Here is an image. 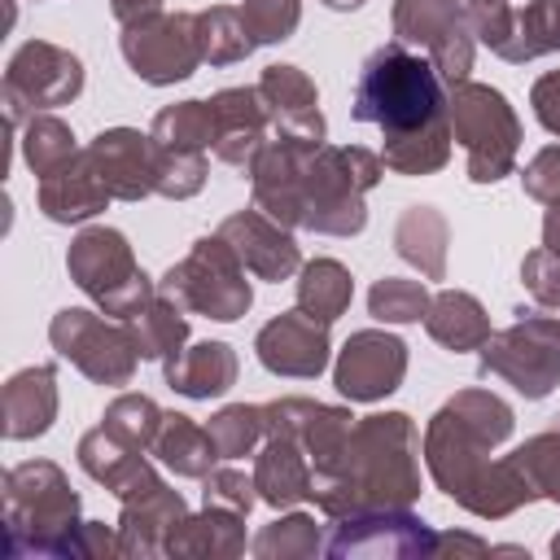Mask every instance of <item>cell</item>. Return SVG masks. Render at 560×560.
Segmentation results:
<instances>
[{
  "label": "cell",
  "instance_id": "6da1fadb",
  "mask_svg": "<svg viewBox=\"0 0 560 560\" xmlns=\"http://www.w3.org/2000/svg\"><path fill=\"white\" fill-rule=\"evenodd\" d=\"M512 429L516 416L499 394L490 389L451 394L424 424V464L433 486L481 521H503L525 503H534L538 494L525 481V472L508 455L490 459V451L503 446Z\"/></svg>",
  "mask_w": 560,
  "mask_h": 560
},
{
  "label": "cell",
  "instance_id": "7a4b0ae2",
  "mask_svg": "<svg viewBox=\"0 0 560 560\" xmlns=\"http://www.w3.org/2000/svg\"><path fill=\"white\" fill-rule=\"evenodd\" d=\"M311 499L328 521L411 508L420 499V438L407 411H376L354 420L341 451L311 472Z\"/></svg>",
  "mask_w": 560,
  "mask_h": 560
},
{
  "label": "cell",
  "instance_id": "3957f363",
  "mask_svg": "<svg viewBox=\"0 0 560 560\" xmlns=\"http://www.w3.org/2000/svg\"><path fill=\"white\" fill-rule=\"evenodd\" d=\"M4 508V551L13 560H74L79 534V490L52 459H22L0 477Z\"/></svg>",
  "mask_w": 560,
  "mask_h": 560
},
{
  "label": "cell",
  "instance_id": "277c9868",
  "mask_svg": "<svg viewBox=\"0 0 560 560\" xmlns=\"http://www.w3.org/2000/svg\"><path fill=\"white\" fill-rule=\"evenodd\" d=\"M446 92L451 88L442 83L429 57L389 39L363 61L354 79L350 118L372 122L385 136H407V131H420L446 118Z\"/></svg>",
  "mask_w": 560,
  "mask_h": 560
},
{
  "label": "cell",
  "instance_id": "5b68a950",
  "mask_svg": "<svg viewBox=\"0 0 560 560\" xmlns=\"http://www.w3.org/2000/svg\"><path fill=\"white\" fill-rule=\"evenodd\" d=\"M385 162L359 144H311L302 162V228L319 236H359L368 228L363 197L381 184Z\"/></svg>",
  "mask_w": 560,
  "mask_h": 560
},
{
  "label": "cell",
  "instance_id": "8992f818",
  "mask_svg": "<svg viewBox=\"0 0 560 560\" xmlns=\"http://www.w3.org/2000/svg\"><path fill=\"white\" fill-rule=\"evenodd\" d=\"M451 136L464 144V166L472 184H499L516 166L521 149V118L508 105V96L490 83H455L446 92Z\"/></svg>",
  "mask_w": 560,
  "mask_h": 560
},
{
  "label": "cell",
  "instance_id": "52a82bcc",
  "mask_svg": "<svg viewBox=\"0 0 560 560\" xmlns=\"http://www.w3.org/2000/svg\"><path fill=\"white\" fill-rule=\"evenodd\" d=\"M66 271H70V280H74L105 315H114V319H136V315L153 302V293H158V284H153V280L144 276V267L136 262L127 236H122L118 228H105V223L83 228V232L70 241V249H66Z\"/></svg>",
  "mask_w": 560,
  "mask_h": 560
},
{
  "label": "cell",
  "instance_id": "ba28073f",
  "mask_svg": "<svg viewBox=\"0 0 560 560\" xmlns=\"http://www.w3.org/2000/svg\"><path fill=\"white\" fill-rule=\"evenodd\" d=\"M245 271L249 267L241 262V254L219 232H210V236L192 241V249L175 267H166V276L158 280V293H166L171 302H179L192 315L232 324L254 306V289H249Z\"/></svg>",
  "mask_w": 560,
  "mask_h": 560
},
{
  "label": "cell",
  "instance_id": "9c48e42d",
  "mask_svg": "<svg viewBox=\"0 0 560 560\" xmlns=\"http://www.w3.org/2000/svg\"><path fill=\"white\" fill-rule=\"evenodd\" d=\"M481 376H503L521 398H547L560 385V315L516 311V319L486 337Z\"/></svg>",
  "mask_w": 560,
  "mask_h": 560
},
{
  "label": "cell",
  "instance_id": "30bf717a",
  "mask_svg": "<svg viewBox=\"0 0 560 560\" xmlns=\"http://www.w3.org/2000/svg\"><path fill=\"white\" fill-rule=\"evenodd\" d=\"M48 341L61 359H70L92 385H131L140 346L127 319H105V311L66 306L48 324Z\"/></svg>",
  "mask_w": 560,
  "mask_h": 560
},
{
  "label": "cell",
  "instance_id": "8fae6325",
  "mask_svg": "<svg viewBox=\"0 0 560 560\" xmlns=\"http://www.w3.org/2000/svg\"><path fill=\"white\" fill-rule=\"evenodd\" d=\"M83 92V61L48 39H26L4 66V118L9 127H26L35 114L70 105Z\"/></svg>",
  "mask_w": 560,
  "mask_h": 560
},
{
  "label": "cell",
  "instance_id": "7c38bea8",
  "mask_svg": "<svg viewBox=\"0 0 560 560\" xmlns=\"http://www.w3.org/2000/svg\"><path fill=\"white\" fill-rule=\"evenodd\" d=\"M389 22H394L398 44L424 48V57L433 61V70L442 74L446 88L468 79L477 35H472L464 0H394Z\"/></svg>",
  "mask_w": 560,
  "mask_h": 560
},
{
  "label": "cell",
  "instance_id": "4fadbf2b",
  "mask_svg": "<svg viewBox=\"0 0 560 560\" xmlns=\"http://www.w3.org/2000/svg\"><path fill=\"white\" fill-rule=\"evenodd\" d=\"M122 61L131 66L136 79L153 83V88H171L184 83L197 66H201V44H197V13H144L136 22H122L118 35Z\"/></svg>",
  "mask_w": 560,
  "mask_h": 560
},
{
  "label": "cell",
  "instance_id": "5bb4252c",
  "mask_svg": "<svg viewBox=\"0 0 560 560\" xmlns=\"http://www.w3.org/2000/svg\"><path fill=\"white\" fill-rule=\"evenodd\" d=\"M438 534L411 508L354 512L332 525L324 551L337 560H433Z\"/></svg>",
  "mask_w": 560,
  "mask_h": 560
},
{
  "label": "cell",
  "instance_id": "9a60e30c",
  "mask_svg": "<svg viewBox=\"0 0 560 560\" xmlns=\"http://www.w3.org/2000/svg\"><path fill=\"white\" fill-rule=\"evenodd\" d=\"M407 376V341L385 328H359L346 337L332 363V385L350 402H376Z\"/></svg>",
  "mask_w": 560,
  "mask_h": 560
},
{
  "label": "cell",
  "instance_id": "2e32d148",
  "mask_svg": "<svg viewBox=\"0 0 560 560\" xmlns=\"http://www.w3.org/2000/svg\"><path fill=\"white\" fill-rule=\"evenodd\" d=\"M328 324L306 315L302 306L280 311L276 319H267L254 337V354L267 372L276 376H293V381H315L328 368Z\"/></svg>",
  "mask_w": 560,
  "mask_h": 560
},
{
  "label": "cell",
  "instance_id": "e0dca14e",
  "mask_svg": "<svg viewBox=\"0 0 560 560\" xmlns=\"http://www.w3.org/2000/svg\"><path fill=\"white\" fill-rule=\"evenodd\" d=\"M214 232L241 254V262L249 267V276H258V280H267V284H280V280H289L293 271H302V249H298V241H293V228L276 223V219L262 214L258 206L228 214Z\"/></svg>",
  "mask_w": 560,
  "mask_h": 560
},
{
  "label": "cell",
  "instance_id": "ac0fdd59",
  "mask_svg": "<svg viewBox=\"0 0 560 560\" xmlns=\"http://www.w3.org/2000/svg\"><path fill=\"white\" fill-rule=\"evenodd\" d=\"M258 96L267 105V118H271V131L280 140H298V144H324V114H319V92H315V79L298 66H267L258 74Z\"/></svg>",
  "mask_w": 560,
  "mask_h": 560
},
{
  "label": "cell",
  "instance_id": "d6986e66",
  "mask_svg": "<svg viewBox=\"0 0 560 560\" xmlns=\"http://www.w3.org/2000/svg\"><path fill=\"white\" fill-rule=\"evenodd\" d=\"M262 429L302 442L311 472H315L341 451L346 433L354 429V416L346 407L315 402V398H276V402H262Z\"/></svg>",
  "mask_w": 560,
  "mask_h": 560
},
{
  "label": "cell",
  "instance_id": "ffe728a7",
  "mask_svg": "<svg viewBox=\"0 0 560 560\" xmlns=\"http://www.w3.org/2000/svg\"><path fill=\"white\" fill-rule=\"evenodd\" d=\"M214 109V144L210 153L223 166H249L254 153L267 144V105L258 96V88H223L210 96Z\"/></svg>",
  "mask_w": 560,
  "mask_h": 560
},
{
  "label": "cell",
  "instance_id": "44dd1931",
  "mask_svg": "<svg viewBox=\"0 0 560 560\" xmlns=\"http://www.w3.org/2000/svg\"><path fill=\"white\" fill-rule=\"evenodd\" d=\"M79 468H83L92 481H101L109 494H118V503L140 499V494H149L153 486H162V477H158V468L144 459V451L118 442V438L105 433L101 424L79 438Z\"/></svg>",
  "mask_w": 560,
  "mask_h": 560
},
{
  "label": "cell",
  "instance_id": "7402d4cb",
  "mask_svg": "<svg viewBox=\"0 0 560 560\" xmlns=\"http://www.w3.org/2000/svg\"><path fill=\"white\" fill-rule=\"evenodd\" d=\"M114 201H144L153 192V140L136 127H109L88 144Z\"/></svg>",
  "mask_w": 560,
  "mask_h": 560
},
{
  "label": "cell",
  "instance_id": "603a6c76",
  "mask_svg": "<svg viewBox=\"0 0 560 560\" xmlns=\"http://www.w3.org/2000/svg\"><path fill=\"white\" fill-rule=\"evenodd\" d=\"M35 197H39L44 219H52V223H88L114 201V192L105 188V179H101V171H96L88 149H79L66 166L44 175Z\"/></svg>",
  "mask_w": 560,
  "mask_h": 560
},
{
  "label": "cell",
  "instance_id": "cb8c5ba5",
  "mask_svg": "<svg viewBox=\"0 0 560 560\" xmlns=\"http://www.w3.org/2000/svg\"><path fill=\"white\" fill-rule=\"evenodd\" d=\"M57 420V368L35 363L4 381L0 389V429L9 442L44 438Z\"/></svg>",
  "mask_w": 560,
  "mask_h": 560
},
{
  "label": "cell",
  "instance_id": "d4e9b609",
  "mask_svg": "<svg viewBox=\"0 0 560 560\" xmlns=\"http://www.w3.org/2000/svg\"><path fill=\"white\" fill-rule=\"evenodd\" d=\"M184 516H188V503L166 481L140 499H127L118 512V556H140V560L166 556V538Z\"/></svg>",
  "mask_w": 560,
  "mask_h": 560
},
{
  "label": "cell",
  "instance_id": "484cf974",
  "mask_svg": "<svg viewBox=\"0 0 560 560\" xmlns=\"http://www.w3.org/2000/svg\"><path fill=\"white\" fill-rule=\"evenodd\" d=\"M254 486H258V499L276 512L311 499V459H306L302 442H293L284 433H267L262 451L254 455Z\"/></svg>",
  "mask_w": 560,
  "mask_h": 560
},
{
  "label": "cell",
  "instance_id": "4316f807",
  "mask_svg": "<svg viewBox=\"0 0 560 560\" xmlns=\"http://www.w3.org/2000/svg\"><path fill=\"white\" fill-rule=\"evenodd\" d=\"M245 516L206 503L197 516H184L171 538H166V556L175 560H232L245 551Z\"/></svg>",
  "mask_w": 560,
  "mask_h": 560
},
{
  "label": "cell",
  "instance_id": "83f0119b",
  "mask_svg": "<svg viewBox=\"0 0 560 560\" xmlns=\"http://www.w3.org/2000/svg\"><path fill=\"white\" fill-rule=\"evenodd\" d=\"M166 368V385L184 398H219L236 385V350L228 341H197V346H184L175 359L162 363Z\"/></svg>",
  "mask_w": 560,
  "mask_h": 560
},
{
  "label": "cell",
  "instance_id": "f1b7e54d",
  "mask_svg": "<svg viewBox=\"0 0 560 560\" xmlns=\"http://www.w3.org/2000/svg\"><path fill=\"white\" fill-rule=\"evenodd\" d=\"M446 245H451V223L438 206H407L394 223V254L411 262L424 280L446 276Z\"/></svg>",
  "mask_w": 560,
  "mask_h": 560
},
{
  "label": "cell",
  "instance_id": "f546056e",
  "mask_svg": "<svg viewBox=\"0 0 560 560\" xmlns=\"http://www.w3.org/2000/svg\"><path fill=\"white\" fill-rule=\"evenodd\" d=\"M424 332L451 350V354H464V350H481L486 337H490V315L486 306L464 293V289H442L433 293L429 311H424Z\"/></svg>",
  "mask_w": 560,
  "mask_h": 560
},
{
  "label": "cell",
  "instance_id": "4dcf8cb0",
  "mask_svg": "<svg viewBox=\"0 0 560 560\" xmlns=\"http://www.w3.org/2000/svg\"><path fill=\"white\" fill-rule=\"evenodd\" d=\"M153 455L175 472V477H188V481H201L214 459H219V446L210 438L206 424H197L192 416L184 411H166L162 416V429H158V442H153Z\"/></svg>",
  "mask_w": 560,
  "mask_h": 560
},
{
  "label": "cell",
  "instance_id": "1f68e13d",
  "mask_svg": "<svg viewBox=\"0 0 560 560\" xmlns=\"http://www.w3.org/2000/svg\"><path fill=\"white\" fill-rule=\"evenodd\" d=\"M451 114L433 127L407 131V136H385L381 140V162L394 175H433L451 162Z\"/></svg>",
  "mask_w": 560,
  "mask_h": 560
},
{
  "label": "cell",
  "instance_id": "d6a6232c",
  "mask_svg": "<svg viewBox=\"0 0 560 560\" xmlns=\"http://www.w3.org/2000/svg\"><path fill=\"white\" fill-rule=\"evenodd\" d=\"M354 298V280L337 258H311L298 271V306L324 324L341 319Z\"/></svg>",
  "mask_w": 560,
  "mask_h": 560
},
{
  "label": "cell",
  "instance_id": "836d02e7",
  "mask_svg": "<svg viewBox=\"0 0 560 560\" xmlns=\"http://www.w3.org/2000/svg\"><path fill=\"white\" fill-rule=\"evenodd\" d=\"M560 52V0H529L512 18V35L503 39L499 57L512 66H525L534 57Z\"/></svg>",
  "mask_w": 560,
  "mask_h": 560
},
{
  "label": "cell",
  "instance_id": "e575fe53",
  "mask_svg": "<svg viewBox=\"0 0 560 560\" xmlns=\"http://www.w3.org/2000/svg\"><path fill=\"white\" fill-rule=\"evenodd\" d=\"M127 324H131V332H136L140 359H158V363H166V359H175V354L184 350V341H188L184 306L171 302L166 293H153V302H149L136 319H127Z\"/></svg>",
  "mask_w": 560,
  "mask_h": 560
},
{
  "label": "cell",
  "instance_id": "d590c367",
  "mask_svg": "<svg viewBox=\"0 0 560 560\" xmlns=\"http://www.w3.org/2000/svg\"><path fill=\"white\" fill-rule=\"evenodd\" d=\"M149 140L158 149H192L206 153L214 144V109L210 101H179L153 114L149 122Z\"/></svg>",
  "mask_w": 560,
  "mask_h": 560
},
{
  "label": "cell",
  "instance_id": "8d00e7d4",
  "mask_svg": "<svg viewBox=\"0 0 560 560\" xmlns=\"http://www.w3.org/2000/svg\"><path fill=\"white\" fill-rule=\"evenodd\" d=\"M197 44H201V61L210 66H236L258 48L245 31L241 9L232 4H210L197 13Z\"/></svg>",
  "mask_w": 560,
  "mask_h": 560
},
{
  "label": "cell",
  "instance_id": "74e56055",
  "mask_svg": "<svg viewBox=\"0 0 560 560\" xmlns=\"http://www.w3.org/2000/svg\"><path fill=\"white\" fill-rule=\"evenodd\" d=\"M249 551H254L258 560H311V556L324 551V534H319L315 516L289 512V516L262 525V529L254 534Z\"/></svg>",
  "mask_w": 560,
  "mask_h": 560
},
{
  "label": "cell",
  "instance_id": "f35d334b",
  "mask_svg": "<svg viewBox=\"0 0 560 560\" xmlns=\"http://www.w3.org/2000/svg\"><path fill=\"white\" fill-rule=\"evenodd\" d=\"M74 153H79V149H74V131H70V122H61L57 114H35V118L22 127V158H26V166H31L35 179L52 175V171L66 166Z\"/></svg>",
  "mask_w": 560,
  "mask_h": 560
},
{
  "label": "cell",
  "instance_id": "ab89813d",
  "mask_svg": "<svg viewBox=\"0 0 560 560\" xmlns=\"http://www.w3.org/2000/svg\"><path fill=\"white\" fill-rule=\"evenodd\" d=\"M508 459L525 472V481L534 486L538 499L560 503V416H556V424H547L542 433L525 438Z\"/></svg>",
  "mask_w": 560,
  "mask_h": 560
},
{
  "label": "cell",
  "instance_id": "60d3db41",
  "mask_svg": "<svg viewBox=\"0 0 560 560\" xmlns=\"http://www.w3.org/2000/svg\"><path fill=\"white\" fill-rule=\"evenodd\" d=\"M162 416H166V411H162L149 394H118V398L105 407L101 429L114 433L118 442L136 446V451H153L158 429H162Z\"/></svg>",
  "mask_w": 560,
  "mask_h": 560
},
{
  "label": "cell",
  "instance_id": "b9f144b4",
  "mask_svg": "<svg viewBox=\"0 0 560 560\" xmlns=\"http://www.w3.org/2000/svg\"><path fill=\"white\" fill-rule=\"evenodd\" d=\"M206 175H210L206 153H192V149H158L153 144V192L158 197L188 201V197H197L206 188Z\"/></svg>",
  "mask_w": 560,
  "mask_h": 560
},
{
  "label": "cell",
  "instance_id": "7bdbcfd3",
  "mask_svg": "<svg viewBox=\"0 0 560 560\" xmlns=\"http://www.w3.org/2000/svg\"><path fill=\"white\" fill-rule=\"evenodd\" d=\"M429 302H433V293L407 276H381L368 289V315L381 324H416V319H424Z\"/></svg>",
  "mask_w": 560,
  "mask_h": 560
},
{
  "label": "cell",
  "instance_id": "ee69618b",
  "mask_svg": "<svg viewBox=\"0 0 560 560\" xmlns=\"http://www.w3.org/2000/svg\"><path fill=\"white\" fill-rule=\"evenodd\" d=\"M210 438L219 446V459H241V455H254V446L267 438L262 429V407L254 402H228L210 416Z\"/></svg>",
  "mask_w": 560,
  "mask_h": 560
},
{
  "label": "cell",
  "instance_id": "f6af8a7d",
  "mask_svg": "<svg viewBox=\"0 0 560 560\" xmlns=\"http://www.w3.org/2000/svg\"><path fill=\"white\" fill-rule=\"evenodd\" d=\"M236 9L254 44H280L302 22V0H241Z\"/></svg>",
  "mask_w": 560,
  "mask_h": 560
},
{
  "label": "cell",
  "instance_id": "bcb514c9",
  "mask_svg": "<svg viewBox=\"0 0 560 560\" xmlns=\"http://www.w3.org/2000/svg\"><path fill=\"white\" fill-rule=\"evenodd\" d=\"M521 284H525V293L534 298L538 311L560 315V254H551L547 245L529 249L525 262H521Z\"/></svg>",
  "mask_w": 560,
  "mask_h": 560
},
{
  "label": "cell",
  "instance_id": "7dc6e473",
  "mask_svg": "<svg viewBox=\"0 0 560 560\" xmlns=\"http://www.w3.org/2000/svg\"><path fill=\"white\" fill-rule=\"evenodd\" d=\"M201 499L214 503V508H228V512L249 516L254 503H258V486H254V477H245L241 468H210V472L201 477Z\"/></svg>",
  "mask_w": 560,
  "mask_h": 560
},
{
  "label": "cell",
  "instance_id": "c3c4849f",
  "mask_svg": "<svg viewBox=\"0 0 560 560\" xmlns=\"http://www.w3.org/2000/svg\"><path fill=\"white\" fill-rule=\"evenodd\" d=\"M464 4H468L472 35H477L490 52H499L503 39L512 35V18H516V9H512L508 0H464Z\"/></svg>",
  "mask_w": 560,
  "mask_h": 560
},
{
  "label": "cell",
  "instance_id": "681fc988",
  "mask_svg": "<svg viewBox=\"0 0 560 560\" xmlns=\"http://www.w3.org/2000/svg\"><path fill=\"white\" fill-rule=\"evenodd\" d=\"M521 188H525V197H534L542 206L560 197V144H547L529 158V166L521 175Z\"/></svg>",
  "mask_w": 560,
  "mask_h": 560
},
{
  "label": "cell",
  "instance_id": "f907efd6",
  "mask_svg": "<svg viewBox=\"0 0 560 560\" xmlns=\"http://www.w3.org/2000/svg\"><path fill=\"white\" fill-rule=\"evenodd\" d=\"M529 105H534V118H538L551 136H560V70H547L542 79H534Z\"/></svg>",
  "mask_w": 560,
  "mask_h": 560
},
{
  "label": "cell",
  "instance_id": "816d5d0a",
  "mask_svg": "<svg viewBox=\"0 0 560 560\" xmlns=\"http://www.w3.org/2000/svg\"><path fill=\"white\" fill-rule=\"evenodd\" d=\"M118 556V534H109L105 521H83L74 534V560H109Z\"/></svg>",
  "mask_w": 560,
  "mask_h": 560
},
{
  "label": "cell",
  "instance_id": "f5cc1de1",
  "mask_svg": "<svg viewBox=\"0 0 560 560\" xmlns=\"http://www.w3.org/2000/svg\"><path fill=\"white\" fill-rule=\"evenodd\" d=\"M442 556H494V547H490L486 538H477V534L446 529V534H438V542H433V560H442Z\"/></svg>",
  "mask_w": 560,
  "mask_h": 560
},
{
  "label": "cell",
  "instance_id": "db71d44e",
  "mask_svg": "<svg viewBox=\"0 0 560 560\" xmlns=\"http://www.w3.org/2000/svg\"><path fill=\"white\" fill-rule=\"evenodd\" d=\"M153 9H162V0H109V13L118 22H136V18H144Z\"/></svg>",
  "mask_w": 560,
  "mask_h": 560
},
{
  "label": "cell",
  "instance_id": "11a10c76",
  "mask_svg": "<svg viewBox=\"0 0 560 560\" xmlns=\"http://www.w3.org/2000/svg\"><path fill=\"white\" fill-rule=\"evenodd\" d=\"M542 245L551 254H560V197L547 201V214H542Z\"/></svg>",
  "mask_w": 560,
  "mask_h": 560
},
{
  "label": "cell",
  "instance_id": "9f6ffc18",
  "mask_svg": "<svg viewBox=\"0 0 560 560\" xmlns=\"http://www.w3.org/2000/svg\"><path fill=\"white\" fill-rule=\"evenodd\" d=\"M328 9H337V13H350V9H363V0H324Z\"/></svg>",
  "mask_w": 560,
  "mask_h": 560
},
{
  "label": "cell",
  "instance_id": "6f0895ef",
  "mask_svg": "<svg viewBox=\"0 0 560 560\" xmlns=\"http://www.w3.org/2000/svg\"><path fill=\"white\" fill-rule=\"evenodd\" d=\"M551 556H556V560H560V534H556V538H551Z\"/></svg>",
  "mask_w": 560,
  "mask_h": 560
}]
</instances>
